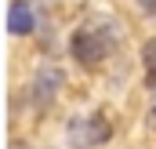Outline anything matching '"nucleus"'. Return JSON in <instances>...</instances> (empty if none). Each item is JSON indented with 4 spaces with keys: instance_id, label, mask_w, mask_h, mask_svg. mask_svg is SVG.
Masks as SVG:
<instances>
[{
    "instance_id": "7",
    "label": "nucleus",
    "mask_w": 156,
    "mask_h": 149,
    "mask_svg": "<svg viewBox=\"0 0 156 149\" xmlns=\"http://www.w3.org/2000/svg\"><path fill=\"white\" fill-rule=\"evenodd\" d=\"M138 4H142V11H145V15H156V0H138Z\"/></svg>"
},
{
    "instance_id": "2",
    "label": "nucleus",
    "mask_w": 156,
    "mask_h": 149,
    "mask_svg": "<svg viewBox=\"0 0 156 149\" xmlns=\"http://www.w3.org/2000/svg\"><path fill=\"white\" fill-rule=\"evenodd\" d=\"M109 44H113V40H105V33H102V29L83 26V29H76V33H73V40H69V55L76 58L80 66H98V62L109 55Z\"/></svg>"
},
{
    "instance_id": "4",
    "label": "nucleus",
    "mask_w": 156,
    "mask_h": 149,
    "mask_svg": "<svg viewBox=\"0 0 156 149\" xmlns=\"http://www.w3.org/2000/svg\"><path fill=\"white\" fill-rule=\"evenodd\" d=\"M33 29H37V7L29 0H11L7 4V33L29 37Z\"/></svg>"
},
{
    "instance_id": "5",
    "label": "nucleus",
    "mask_w": 156,
    "mask_h": 149,
    "mask_svg": "<svg viewBox=\"0 0 156 149\" xmlns=\"http://www.w3.org/2000/svg\"><path fill=\"white\" fill-rule=\"evenodd\" d=\"M142 58H145V66H156V37L145 44V51H142Z\"/></svg>"
},
{
    "instance_id": "3",
    "label": "nucleus",
    "mask_w": 156,
    "mask_h": 149,
    "mask_svg": "<svg viewBox=\"0 0 156 149\" xmlns=\"http://www.w3.org/2000/svg\"><path fill=\"white\" fill-rule=\"evenodd\" d=\"M62 84H66L62 66H40L37 76H33V84H29V95H33V102H37L40 109H44V106H51V102L58 98Z\"/></svg>"
},
{
    "instance_id": "6",
    "label": "nucleus",
    "mask_w": 156,
    "mask_h": 149,
    "mask_svg": "<svg viewBox=\"0 0 156 149\" xmlns=\"http://www.w3.org/2000/svg\"><path fill=\"white\" fill-rule=\"evenodd\" d=\"M145 84L156 91V66H149V69H145Z\"/></svg>"
},
{
    "instance_id": "1",
    "label": "nucleus",
    "mask_w": 156,
    "mask_h": 149,
    "mask_svg": "<svg viewBox=\"0 0 156 149\" xmlns=\"http://www.w3.org/2000/svg\"><path fill=\"white\" fill-rule=\"evenodd\" d=\"M109 135H113V127H109L105 113H87L69 124V146L73 149H94L102 142H109Z\"/></svg>"
}]
</instances>
